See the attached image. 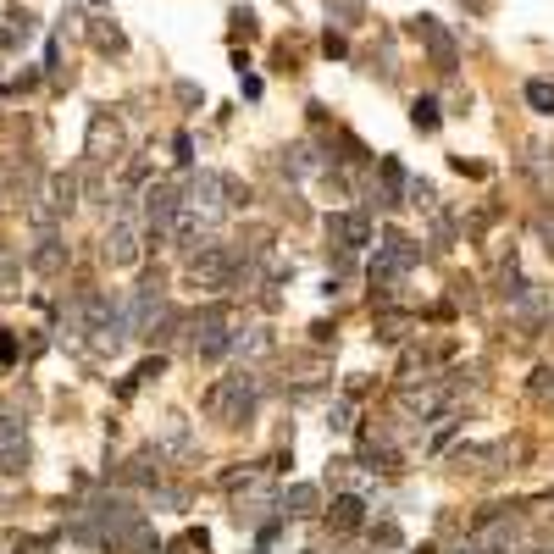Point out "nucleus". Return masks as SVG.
<instances>
[{
  "label": "nucleus",
  "instance_id": "nucleus-1",
  "mask_svg": "<svg viewBox=\"0 0 554 554\" xmlns=\"http://www.w3.org/2000/svg\"><path fill=\"white\" fill-rule=\"evenodd\" d=\"M255 405H261V377L255 372H233V377H222V383L205 394V410H211L217 422H228V427H244L255 416Z\"/></svg>",
  "mask_w": 554,
  "mask_h": 554
},
{
  "label": "nucleus",
  "instance_id": "nucleus-2",
  "mask_svg": "<svg viewBox=\"0 0 554 554\" xmlns=\"http://www.w3.org/2000/svg\"><path fill=\"white\" fill-rule=\"evenodd\" d=\"M228 194H233V183L222 178V172H200V178L189 183V217L200 222L205 233L222 228V222L233 217V205H239V200H228Z\"/></svg>",
  "mask_w": 554,
  "mask_h": 554
},
{
  "label": "nucleus",
  "instance_id": "nucleus-3",
  "mask_svg": "<svg viewBox=\"0 0 554 554\" xmlns=\"http://www.w3.org/2000/svg\"><path fill=\"white\" fill-rule=\"evenodd\" d=\"M189 283L205 294H228L233 283H239V255H233L228 244H200V250L189 255Z\"/></svg>",
  "mask_w": 554,
  "mask_h": 554
},
{
  "label": "nucleus",
  "instance_id": "nucleus-4",
  "mask_svg": "<svg viewBox=\"0 0 554 554\" xmlns=\"http://www.w3.org/2000/svg\"><path fill=\"white\" fill-rule=\"evenodd\" d=\"M183 205H189V194L178 189V183H150L145 189V205H139V222H145L150 233H156V239H167L172 228H178V217H183Z\"/></svg>",
  "mask_w": 554,
  "mask_h": 554
},
{
  "label": "nucleus",
  "instance_id": "nucleus-5",
  "mask_svg": "<svg viewBox=\"0 0 554 554\" xmlns=\"http://www.w3.org/2000/svg\"><path fill=\"white\" fill-rule=\"evenodd\" d=\"M228 311L222 305H205L200 316L189 322V350L200 355V361H222V355L233 350V333H228Z\"/></svg>",
  "mask_w": 554,
  "mask_h": 554
},
{
  "label": "nucleus",
  "instance_id": "nucleus-6",
  "mask_svg": "<svg viewBox=\"0 0 554 554\" xmlns=\"http://www.w3.org/2000/svg\"><path fill=\"white\" fill-rule=\"evenodd\" d=\"M139 228H145V222L133 217V211H122V217L111 222L106 239H100V244H106V250H100V255H106V266H133V261H139Z\"/></svg>",
  "mask_w": 554,
  "mask_h": 554
},
{
  "label": "nucleus",
  "instance_id": "nucleus-7",
  "mask_svg": "<svg viewBox=\"0 0 554 554\" xmlns=\"http://www.w3.org/2000/svg\"><path fill=\"white\" fill-rule=\"evenodd\" d=\"M327 239H338V250H366L372 244V222L361 211H338V217H327Z\"/></svg>",
  "mask_w": 554,
  "mask_h": 554
},
{
  "label": "nucleus",
  "instance_id": "nucleus-8",
  "mask_svg": "<svg viewBox=\"0 0 554 554\" xmlns=\"http://www.w3.org/2000/svg\"><path fill=\"white\" fill-rule=\"evenodd\" d=\"M416 34L427 39V50H433V61L444 67V73H455V39L438 28V17H416Z\"/></svg>",
  "mask_w": 554,
  "mask_h": 554
},
{
  "label": "nucleus",
  "instance_id": "nucleus-9",
  "mask_svg": "<svg viewBox=\"0 0 554 554\" xmlns=\"http://www.w3.org/2000/svg\"><path fill=\"white\" fill-rule=\"evenodd\" d=\"M28 266H34V272H61V266H67V244H61L56 233H45V239L34 244V255H28Z\"/></svg>",
  "mask_w": 554,
  "mask_h": 554
},
{
  "label": "nucleus",
  "instance_id": "nucleus-10",
  "mask_svg": "<svg viewBox=\"0 0 554 554\" xmlns=\"http://www.w3.org/2000/svg\"><path fill=\"white\" fill-rule=\"evenodd\" d=\"M361 510H366V505H361V499H355V494H338V499H333V516H327V521H333L338 532H355V527H361V521H366Z\"/></svg>",
  "mask_w": 554,
  "mask_h": 554
},
{
  "label": "nucleus",
  "instance_id": "nucleus-11",
  "mask_svg": "<svg viewBox=\"0 0 554 554\" xmlns=\"http://www.w3.org/2000/svg\"><path fill=\"white\" fill-rule=\"evenodd\" d=\"M505 549H510V527H482L460 554H505Z\"/></svg>",
  "mask_w": 554,
  "mask_h": 554
},
{
  "label": "nucleus",
  "instance_id": "nucleus-12",
  "mask_svg": "<svg viewBox=\"0 0 554 554\" xmlns=\"http://www.w3.org/2000/svg\"><path fill=\"white\" fill-rule=\"evenodd\" d=\"M316 505H322V494H316L311 482H300V488L283 494V516H316Z\"/></svg>",
  "mask_w": 554,
  "mask_h": 554
},
{
  "label": "nucleus",
  "instance_id": "nucleus-13",
  "mask_svg": "<svg viewBox=\"0 0 554 554\" xmlns=\"http://www.w3.org/2000/svg\"><path fill=\"white\" fill-rule=\"evenodd\" d=\"M521 95H527V106L538 111V117H554V84H549V78H527Z\"/></svg>",
  "mask_w": 554,
  "mask_h": 554
},
{
  "label": "nucleus",
  "instance_id": "nucleus-14",
  "mask_svg": "<svg viewBox=\"0 0 554 554\" xmlns=\"http://www.w3.org/2000/svg\"><path fill=\"white\" fill-rule=\"evenodd\" d=\"M266 350H272V333H266V327H250V333H233L228 355H266Z\"/></svg>",
  "mask_w": 554,
  "mask_h": 554
},
{
  "label": "nucleus",
  "instance_id": "nucleus-15",
  "mask_svg": "<svg viewBox=\"0 0 554 554\" xmlns=\"http://www.w3.org/2000/svg\"><path fill=\"white\" fill-rule=\"evenodd\" d=\"M283 172H294V178H311V172H316L311 145H294V150H283Z\"/></svg>",
  "mask_w": 554,
  "mask_h": 554
},
{
  "label": "nucleus",
  "instance_id": "nucleus-16",
  "mask_svg": "<svg viewBox=\"0 0 554 554\" xmlns=\"http://www.w3.org/2000/svg\"><path fill=\"white\" fill-rule=\"evenodd\" d=\"M410 122H416L422 133H438V122H444V117H438V100H433V95L416 100V106H410Z\"/></svg>",
  "mask_w": 554,
  "mask_h": 554
},
{
  "label": "nucleus",
  "instance_id": "nucleus-17",
  "mask_svg": "<svg viewBox=\"0 0 554 554\" xmlns=\"http://www.w3.org/2000/svg\"><path fill=\"white\" fill-rule=\"evenodd\" d=\"M327 427H333V433H350V427H355V422H350V405H344V399L327 410Z\"/></svg>",
  "mask_w": 554,
  "mask_h": 554
},
{
  "label": "nucleus",
  "instance_id": "nucleus-18",
  "mask_svg": "<svg viewBox=\"0 0 554 554\" xmlns=\"http://www.w3.org/2000/svg\"><path fill=\"white\" fill-rule=\"evenodd\" d=\"M538 377H543V383H538L543 394H554V372H538Z\"/></svg>",
  "mask_w": 554,
  "mask_h": 554
}]
</instances>
